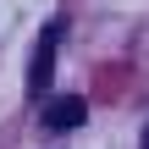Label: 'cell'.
I'll use <instances>...</instances> for the list:
<instances>
[{"label":"cell","mask_w":149,"mask_h":149,"mask_svg":"<svg viewBox=\"0 0 149 149\" xmlns=\"http://www.w3.org/2000/svg\"><path fill=\"white\" fill-rule=\"evenodd\" d=\"M55 39H61V28L50 22V28L39 33V50H33V66H28V88H33V94H44V88L55 83Z\"/></svg>","instance_id":"cell-1"},{"label":"cell","mask_w":149,"mask_h":149,"mask_svg":"<svg viewBox=\"0 0 149 149\" xmlns=\"http://www.w3.org/2000/svg\"><path fill=\"white\" fill-rule=\"evenodd\" d=\"M144 149H149V127H144Z\"/></svg>","instance_id":"cell-3"},{"label":"cell","mask_w":149,"mask_h":149,"mask_svg":"<svg viewBox=\"0 0 149 149\" xmlns=\"http://www.w3.org/2000/svg\"><path fill=\"white\" fill-rule=\"evenodd\" d=\"M83 122H88V105H83L77 94H61V100L44 105V127H50V133H72V127H83Z\"/></svg>","instance_id":"cell-2"}]
</instances>
